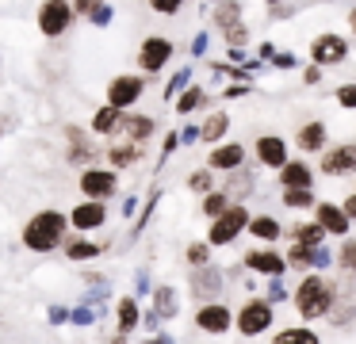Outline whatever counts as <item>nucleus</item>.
Instances as JSON below:
<instances>
[{
    "label": "nucleus",
    "mask_w": 356,
    "mask_h": 344,
    "mask_svg": "<svg viewBox=\"0 0 356 344\" xmlns=\"http://www.w3.org/2000/svg\"><path fill=\"white\" fill-rule=\"evenodd\" d=\"M333 298H337V283L318 275V272H310V275H302V283L295 287L291 302H295V310H299L302 321H318V318L330 313Z\"/></svg>",
    "instance_id": "nucleus-1"
},
{
    "label": "nucleus",
    "mask_w": 356,
    "mask_h": 344,
    "mask_svg": "<svg viewBox=\"0 0 356 344\" xmlns=\"http://www.w3.org/2000/svg\"><path fill=\"white\" fill-rule=\"evenodd\" d=\"M65 234H70V218L62 211H42L24 226V245L31 252H54L58 245H65Z\"/></svg>",
    "instance_id": "nucleus-2"
},
{
    "label": "nucleus",
    "mask_w": 356,
    "mask_h": 344,
    "mask_svg": "<svg viewBox=\"0 0 356 344\" xmlns=\"http://www.w3.org/2000/svg\"><path fill=\"white\" fill-rule=\"evenodd\" d=\"M73 23H77V12H73L70 0H42L39 12H35V27L42 38H62Z\"/></svg>",
    "instance_id": "nucleus-3"
},
{
    "label": "nucleus",
    "mask_w": 356,
    "mask_h": 344,
    "mask_svg": "<svg viewBox=\"0 0 356 344\" xmlns=\"http://www.w3.org/2000/svg\"><path fill=\"white\" fill-rule=\"evenodd\" d=\"M142 96H146V76L142 73H119V76H111L108 88H104V104L119 107V111H131Z\"/></svg>",
    "instance_id": "nucleus-4"
},
{
    "label": "nucleus",
    "mask_w": 356,
    "mask_h": 344,
    "mask_svg": "<svg viewBox=\"0 0 356 344\" xmlns=\"http://www.w3.org/2000/svg\"><path fill=\"white\" fill-rule=\"evenodd\" d=\"M272 318H276V306L268 298H249L238 313H234V329L241 336H261L272 329Z\"/></svg>",
    "instance_id": "nucleus-5"
},
{
    "label": "nucleus",
    "mask_w": 356,
    "mask_h": 344,
    "mask_svg": "<svg viewBox=\"0 0 356 344\" xmlns=\"http://www.w3.org/2000/svg\"><path fill=\"white\" fill-rule=\"evenodd\" d=\"M245 222H249V211H245L241 203H230L222 214H215V218H211L207 245H211V249H218V245L238 241V237H241V229H245Z\"/></svg>",
    "instance_id": "nucleus-6"
},
{
    "label": "nucleus",
    "mask_w": 356,
    "mask_h": 344,
    "mask_svg": "<svg viewBox=\"0 0 356 344\" xmlns=\"http://www.w3.org/2000/svg\"><path fill=\"white\" fill-rule=\"evenodd\" d=\"M172 54H177L172 38H165V35H149V38H142V46H138V69H142V76H157V73H165V65L172 61Z\"/></svg>",
    "instance_id": "nucleus-7"
},
{
    "label": "nucleus",
    "mask_w": 356,
    "mask_h": 344,
    "mask_svg": "<svg viewBox=\"0 0 356 344\" xmlns=\"http://www.w3.org/2000/svg\"><path fill=\"white\" fill-rule=\"evenodd\" d=\"M77 188H81L85 199H104V203H108V199L119 191V172L115 168H85L81 180H77Z\"/></svg>",
    "instance_id": "nucleus-8"
},
{
    "label": "nucleus",
    "mask_w": 356,
    "mask_h": 344,
    "mask_svg": "<svg viewBox=\"0 0 356 344\" xmlns=\"http://www.w3.org/2000/svg\"><path fill=\"white\" fill-rule=\"evenodd\" d=\"M195 329L200 333H207V336H222V333H230L234 329V310L226 302H203L200 310H195Z\"/></svg>",
    "instance_id": "nucleus-9"
},
{
    "label": "nucleus",
    "mask_w": 356,
    "mask_h": 344,
    "mask_svg": "<svg viewBox=\"0 0 356 344\" xmlns=\"http://www.w3.org/2000/svg\"><path fill=\"white\" fill-rule=\"evenodd\" d=\"M348 58V38L345 35H333V31H325V35H314V42H310V61L314 65H341V61Z\"/></svg>",
    "instance_id": "nucleus-10"
},
{
    "label": "nucleus",
    "mask_w": 356,
    "mask_h": 344,
    "mask_svg": "<svg viewBox=\"0 0 356 344\" xmlns=\"http://www.w3.org/2000/svg\"><path fill=\"white\" fill-rule=\"evenodd\" d=\"M318 168H322V176H333V180H341V176H356V145L345 142V145H333V149H322Z\"/></svg>",
    "instance_id": "nucleus-11"
},
{
    "label": "nucleus",
    "mask_w": 356,
    "mask_h": 344,
    "mask_svg": "<svg viewBox=\"0 0 356 344\" xmlns=\"http://www.w3.org/2000/svg\"><path fill=\"white\" fill-rule=\"evenodd\" d=\"M65 218H70L73 229L92 234V229H104V222H108V206H104V199H85V203H77Z\"/></svg>",
    "instance_id": "nucleus-12"
},
{
    "label": "nucleus",
    "mask_w": 356,
    "mask_h": 344,
    "mask_svg": "<svg viewBox=\"0 0 356 344\" xmlns=\"http://www.w3.org/2000/svg\"><path fill=\"white\" fill-rule=\"evenodd\" d=\"M192 295L200 298V302H211V298L222 295V272H218L211 260L192 268Z\"/></svg>",
    "instance_id": "nucleus-13"
},
{
    "label": "nucleus",
    "mask_w": 356,
    "mask_h": 344,
    "mask_svg": "<svg viewBox=\"0 0 356 344\" xmlns=\"http://www.w3.org/2000/svg\"><path fill=\"white\" fill-rule=\"evenodd\" d=\"M310 211H314V222L325 229V237H348V226H353V222L341 211V203H314Z\"/></svg>",
    "instance_id": "nucleus-14"
},
{
    "label": "nucleus",
    "mask_w": 356,
    "mask_h": 344,
    "mask_svg": "<svg viewBox=\"0 0 356 344\" xmlns=\"http://www.w3.org/2000/svg\"><path fill=\"white\" fill-rule=\"evenodd\" d=\"M245 268L249 272H257V275H284L287 272V260L280 256V252H272V249H249L245 252Z\"/></svg>",
    "instance_id": "nucleus-15"
},
{
    "label": "nucleus",
    "mask_w": 356,
    "mask_h": 344,
    "mask_svg": "<svg viewBox=\"0 0 356 344\" xmlns=\"http://www.w3.org/2000/svg\"><path fill=\"white\" fill-rule=\"evenodd\" d=\"M245 165V145L241 142H226V145H215L207 157V168L211 172H230V168H241Z\"/></svg>",
    "instance_id": "nucleus-16"
},
{
    "label": "nucleus",
    "mask_w": 356,
    "mask_h": 344,
    "mask_svg": "<svg viewBox=\"0 0 356 344\" xmlns=\"http://www.w3.org/2000/svg\"><path fill=\"white\" fill-rule=\"evenodd\" d=\"M295 145H299L302 153H322L325 145H330V130H325V122H302L299 130H295Z\"/></svg>",
    "instance_id": "nucleus-17"
},
{
    "label": "nucleus",
    "mask_w": 356,
    "mask_h": 344,
    "mask_svg": "<svg viewBox=\"0 0 356 344\" xmlns=\"http://www.w3.org/2000/svg\"><path fill=\"white\" fill-rule=\"evenodd\" d=\"M257 161L264 168H280L287 161V142L280 134H261L257 138Z\"/></svg>",
    "instance_id": "nucleus-18"
},
{
    "label": "nucleus",
    "mask_w": 356,
    "mask_h": 344,
    "mask_svg": "<svg viewBox=\"0 0 356 344\" xmlns=\"http://www.w3.org/2000/svg\"><path fill=\"white\" fill-rule=\"evenodd\" d=\"M154 130H157V122L149 119V115H123L115 134H123L127 142H138V145H142L149 134H154Z\"/></svg>",
    "instance_id": "nucleus-19"
},
{
    "label": "nucleus",
    "mask_w": 356,
    "mask_h": 344,
    "mask_svg": "<svg viewBox=\"0 0 356 344\" xmlns=\"http://www.w3.org/2000/svg\"><path fill=\"white\" fill-rule=\"evenodd\" d=\"M280 183H284V188H314V172H310L307 161L287 157L284 165H280Z\"/></svg>",
    "instance_id": "nucleus-20"
},
{
    "label": "nucleus",
    "mask_w": 356,
    "mask_h": 344,
    "mask_svg": "<svg viewBox=\"0 0 356 344\" xmlns=\"http://www.w3.org/2000/svg\"><path fill=\"white\" fill-rule=\"evenodd\" d=\"M245 229H249V237H257V241H264V245H272L280 234H284V226H280V222L272 218V214H257V218L249 214Z\"/></svg>",
    "instance_id": "nucleus-21"
},
{
    "label": "nucleus",
    "mask_w": 356,
    "mask_h": 344,
    "mask_svg": "<svg viewBox=\"0 0 356 344\" xmlns=\"http://www.w3.org/2000/svg\"><path fill=\"white\" fill-rule=\"evenodd\" d=\"M119 119H123V111H119V107H111V104H104V107H96V111H92L88 130L108 138V134H115V130H119Z\"/></svg>",
    "instance_id": "nucleus-22"
},
{
    "label": "nucleus",
    "mask_w": 356,
    "mask_h": 344,
    "mask_svg": "<svg viewBox=\"0 0 356 344\" xmlns=\"http://www.w3.org/2000/svg\"><path fill=\"white\" fill-rule=\"evenodd\" d=\"M226 130H230V115H226V111H215V115H207V119H203L200 142L215 145V142H222V138H226Z\"/></svg>",
    "instance_id": "nucleus-23"
},
{
    "label": "nucleus",
    "mask_w": 356,
    "mask_h": 344,
    "mask_svg": "<svg viewBox=\"0 0 356 344\" xmlns=\"http://www.w3.org/2000/svg\"><path fill=\"white\" fill-rule=\"evenodd\" d=\"M211 23L218 31L230 27V23H241V0H215V12H211Z\"/></svg>",
    "instance_id": "nucleus-24"
},
{
    "label": "nucleus",
    "mask_w": 356,
    "mask_h": 344,
    "mask_svg": "<svg viewBox=\"0 0 356 344\" xmlns=\"http://www.w3.org/2000/svg\"><path fill=\"white\" fill-rule=\"evenodd\" d=\"M142 153H146V149H142L138 142H127V145H111V149H108V161H111V168L119 172V168H127V165H134V161H142Z\"/></svg>",
    "instance_id": "nucleus-25"
},
{
    "label": "nucleus",
    "mask_w": 356,
    "mask_h": 344,
    "mask_svg": "<svg viewBox=\"0 0 356 344\" xmlns=\"http://www.w3.org/2000/svg\"><path fill=\"white\" fill-rule=\"evenodd\" d=\"M291 241L318 249V245H325V229L318 226V222H299V226H291Z\"/></svg>",
    "instance_id": "nucleus-26"
},
{
    "label": "nucleus",
    "mask_w": 356,
    "mask_h": 344,
    "mask_svg": "<svg viewBox=\"0 0 356 344\" xmlns=\"http://www.w3.org/2000/svg\"><path fill=\"white\" fill-rule=\"evenodd\" d=\"M203 104H207V92H203L200 84H184V88H180V99H177V111H180V115L200 111Z\"/></svg>",
    "instance_id": "nucleus-27"
},
{
    "label": "nucleus",
    "mask_w": 356,
    "mask_h": 344,
    "mask_svg": "<svg viewBox=\"0 0 356 344\" xmlns=\"http://www.w3.org/2000/svg\"><path fill=\"white\" fill-rule=\"evenodd\" d=\"M226 195H230V203H238L241 195H249L253 191V176L245 172V168H230V180H226Z\"/></svg>",
    "instance_id": "nucleus-28"
},
{
    "label": "nucleus",
    "mask_w": 356,
    "mask_h": 344,
    "mask_svg": "<svg viewBox=\"0 0 356 344\" xmlns=\"http://www.w3.org/2000/svg\"><path fill=\"white\" fill-rule=\"evenodd\" d=\"M284 206L287 211H307V206H314L318 199H314V188H284Z\"/></svg>",
    "instance_id": "nucleus-29"
},
{
    "label": "nucleus",
    "mask_w": 356,
    "mask_h": 344,
    "mask_svg": "<svg viewBox=\"0 0 356 344\" xmlns=\"http://www.w3.org/2000/svg\"><path fill=\"white\" fill-rule=\"evenodd\" d=\"M272 344H322V341H318L314 329H280L272 336Z\"/></svg>",
    "instance_id": "nucleus-30"
},
{
    "label": "nucleus",
    "mask_w": 356,
    "mask_h": 344,
    "mask_svg": "<svg viewBox=\"0 0 356 344\" xmlns=\"http://www.w3.org/2000/svg\"><path fill=\"white\" fill-rule=\"evenodd\" d=\"M134 325H138V302L134 298H119V333H134Z\"/></svg>",
    "instance_id": "nucleus-31"
},
{
    "label": "nucleus",
    "mask_w": 356,
    "mask_h": 344,
    "mask_svg": "<svg viewBox=\"0 0 356 344\" xmlns=\"http://www.w3.org/2000/svg\"><path fill=\"white\" fill-rule=\"evenodd\" d=\"M287 268H299V272H302V268H314V249H310V245H299V241H295L291 245V249H287Z\"/></svg>",
    "instance_id": "nucleus-32"
},
{
    "label": "nucleus",
    "mask_w": 356,
    "mask_h": 344,
    "mask_svg": "<svg viewBox=\"0 0 356 344\" xmlns=\"http://www.w3.org/2000/svg\"><path fill=\"white\" fill-rule=\"evenodd\" d=\"M226 206H230V195H226V191H215V188H211L207 195H203V206H200V211L207 214V218H215V214L226 211Z\"/></svg>",
    "instance_id": "nucleus-33"
},
{
    "label": "nucleus",
    "mask_w": 356,
    "mask_h": 344,
    "mask_svg": "<svg viewBox=\"0 0 356 344\" xmlns=\"http://www.w3.org/2000/svg\"><path fill=\"white\" fill-rule=\"evenodd\" d=\"M337 268L345 275H356V237H348L345 245H341V252H337Z\"/></svg>",
    "instance_id": "nucleus-34"
},
{
    "label": "nucleus",
    "mask_w": 356,
    "mask_h": 344,
    "mask_svg": "<svg viewBox=\"0 0 356 344\" xmlns=\"http://www.w3.org/2000/svg\"><path fill=\"white\" fill-rule=\"evenodd\" d=\"M172 313H177V290L157 287V318H172Z\"/></svg>",
    "instance_id": "nucleus-35"
},
{
    "label": "nucleus",
    "mask_w": 356,
    "mask_h": 344,
    "mask_svg": "<svg viewBox=\"0 0 356 344\" xmlns=\"http://www.w3.org/2000/svg\"><path fill=\"white\" fill-rule=\"evenodd\" d=\"M188 188L200 191V195H207V191L215 188V176H211V168H195V172L188 176Z\"/></svg>",
    "instance_id": "nucleus-36"
},
{
    "label": "nucleus",
    "mask_w": 356,
    "mask_h": 344,
    "mask_svg": "<svg viewBox=\"0 0 356 344\" xmlns=\"http://www.w3.org/2000/svg\"><path fill=\"white\" fill-rule=\"evenodd\" d=\"M65 252H70V260H88V256H100V245H92V241H70V245H65Z\"/></svg>",
    "instance_id": "nucleus-37"
},
{
    "label": "nucleus",
    "mask_w": 356,
    "mask_h": 344,
    "mask_svg": "<svg viewBox=\"0 0 356 344\" xmlns=\"http://www.w3.org/2000/svg\"><path fill=\"white\" fill-rule=\"evenodd\" d=\"M222 38H226V46H245L249 42V27L245 23H230V27H222Z\"/></svg>",
    "instance_id": "nucleus-38"
},
{
    "label": "nucleus",
    "mask_w": 356,
    "mask_h": 344,
    "mask_svg": "<svg viewBox=\"0 0 356 344\" xmlns=\"http://www.w3.org/2000/svg\"><path fill=\"white\" fill-rule=\"evenodd\" d=\"M149 4V12H157V15H180V8L188 4V0H146Z\"/></svg>",
    "instance_id": "nucleus-39"
},
{
    "label": "nucleus",
    "mask_w": 356,
    "mask_h": 344,
    "mask_svg": "<svg viewBox=\"0 0 356 344\" xmlns=\"http://www.w3.org/2000/svg\"><path fill=\"white\" fill-rule=\"evenodd\" d=\"M111 15H115V8H111L108 0H104V4H96V12L88 15V23H92V27H108V23H111Z\"/></svg>",
    "instance_id": "nucleus-40"
},
{
    "label": "nucleus",
    "mask_w": 356,
    "mask_h": 344,
    "mask_svg": "<svg viewBox=\"0 0 356 344\" xmlns=\"http://www.w3.org/2000/svg\"><path fill=\"white\" fill-rule=\"evenodd\" d=\"M337 107L356 111V84H341V88H337Z\"/></svg>",
    "instance_id": "nucleus-41"
},
{
    "label": "nucleus",
    "mask_w": 356,
    "mask_h": 344,
    "mask_svg": "<svg viewBox=\"0 0 356 344\" xmlns=\"http://www.w3.org/2000/svg\"><path fill=\"white\" fill-rule=\"evenodd\" d=\"M188 81H192V69H180V73L172 76L169 84H165V99H172V96H177V92L184 88V84H188Z\"/></svg>",
    "instance_id": "nucleus-42"
},
{
    "label": "nucleus",
    "mask_w": 356,
    "mask_h": 344,
    "mask_svg": "<svg viewBox=\"0 0 356 344\" xmlns=\"http://www.w3.org/2000/svg\"><path fill=\"white\" fill-rule=\"evenodd\" d=\"M211 260V245H188V264H207Z\"/></svg>",
    "instance_id": "nucleus-43"
},
{
    "label": "nucleus",
    "mask_w": 356,
    "mask_h": 344,
    "mask_svg": "<svg viewBox=\"0 0 356 344\" xmlns=\"http://www.w3.org/2000/svg\"><path fill=\"white\" fill-rule=\"evenodd\" d=\"M268 61H272L276 69H295V65H299V58H295V54H287V50H276Z\"/></svg>",
    "instance_id": "nucleus-44"
},
{
    "label": "nucleus",
    "mask_w": 356,
    "mask_h": 344,
    "mask_svg": "<svg viewBox=\"0 0 356 344\" xmlns=\"http://www.w3.org/2000/svg\"><path fill=\"white\" fill-rule=\"evenodd\" d=\"M73 12H77V19H88V15L96 12V4H104V0H70Z\"/></svg>",
    "instance_id": "nucleus-45"
},
{
    "label": "nucleus",
    "mask_w": 356,
    "mask_h": 344,
    "mask_svg": "<svg viewBox=\"0 0 356 344\" xmlns=\"http://www.w3.org/2000/svg\"><path fill=\"white\" fill-rule=\"evenodd\" d=\"M284 298H287V287L280 283V275H272V283H268V302L276 306V302H284Z\"/></svg>",
    "instance_id": "nucleus-46"
},
{
    "label": "nucleus",
    "mask_w": 356,
    "mask_h": 344,
    "mask_svg": "<svg viewBox=\"0 0 356 344\" xmlns=\"http://www.w3.org/2000/svg\"><path fill=\"white\" fill-rule=\"evenodd\" d=\"M330 264H333V252L325 249V245H318L314 249V268H330Z\"/></svg>",
    "instance_id": "nucleus-47"
},
{
    "label": "nucleus",
    "mask_w": 356,
    "mask_h": 344,
    "mask_svg": "<svg viewBox=\"0 0 356 344\" xmlns=\"http://www.w3.org/2000/svg\"><path fill=\"white\" fill-rule=\"evenodd\" d=\"M203 50H207V31H200V35L192 38V54H195V58H203Z\"/></svg>",
    "instance_id": "nucleus-48"
},
{
    "label": "nucleus",
    "mask_w": 356,
    "mask_h": 344,
    "mask_svg": "<svg viewBox=\"0 0 356 344\" xmlns=\"http://www.w3.org/2000/svg\"><path fill=\"white\" fill-rule=\"evenodd\" d=\"M302 84H322V65H310L307 73H302Z\"/></svg>",
    "instance_id": "nucleus-49"
},
{
    "label": "nucleus",
    "mask_w": 356,
    "mask_h": 344,
    "mask_svg": "<svg viewBox=\"0 0 356 344\" xmlns=\"http://www.w3.org/2000/svg\"><path fill=\"white\" fill-rule=\"evenodd\" d=\"M341 211L348 214V222H356V191H353V195L345 199V203H341Z\"/></svg>",
    "instance_id": "nucleus-50"
},
{
    "label": "nucleus",
    "mask_w": 356,
    "mask_h": 344,
    "mask_svg": "<svg viewBox=\"0 0 356 344\" xmlns=\"http://www.w3.org/2000/svg\"><path fill=\"white\" fill-rule=\"evenodd\" d=\"M200 138V126H184V134H180V142H195Z\"/></svg>",
    "instance_id": "nucleus-51"
},
{
    "label": "nucleus",
    "mask_w": 356,
    "mask_h": 344,
    "mask_svg": "<svg viewBox=\"0 0 356 344\" xmlns=\"http://www.w3.org/2000/svg\"><path fill=\"white\" fill-rule=\"evenodd\" d=\"M272 54H276V46H272V42H261V58H264V61H268V58H272Z\"/></svg>",
    "instance_id": "nucleus-52"
},
{
    "label": "nucleus",
    "mask_w": 356,
    "mask_h": 344,
    "mask_svg": "<svg viewBox=\"0 0 356 344\" xmlns=\"http://www.w3.org/2000/svg\"><path fill=\"white\" fill-rule=\"evenodd\" d=\"M348 31H353V38H356V8L348 12Z\"/></svg>",
    "instance_id": "nucleus-53"
},
{
    "label": "nucleus",
    "mask_w": 356,
    "mask_h": 344,
    "mask_svg": "<svg viewBox=\"0 0 356 344\" xmlns=\"http://www.w3.org/2000/svg\"><path fill=\"white\" fill-rule=\"evenodd\" d=\"M264 4H284V0H264Z\"/></svg>",
    "instance_id": "nucleus-54"
}]
</instances>
